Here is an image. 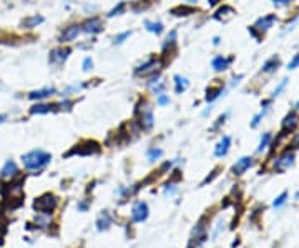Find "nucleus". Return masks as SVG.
<instances>
[{"mask_svg": "<svg viewBox=\"0 0 299 248\" xmlns=\"http://www.w3.org/2000/svg\"><path fill=\"white\" fill-rule=\"evenodd\" d=\"M22 162H23V167L27 170H42L45 165H48L52 162V153L45 152V150H32V152L22 155Z\"/></svg>", "mask_w": 299, "mask_h": 248, "instance_id": "obj_1", "label": "nucleus"}, {"mask_svg": "<svg viewBox=\"0 0 299 248\" xmlns=\"http://www.w3.org/2000/svg\"><path fill=\"white\" fill-rule=\"evenodd\" d=\"M135 117L140 125L143 132H150L155 125V115H153V107H150V103L146 100H140L135 110Z\"/></svg>", "mask_w": 299, "mask_h": 248, "instance_id": "obj_2", "label": "nucleus"}, {"mask_svg": "<svg viewBox=\"0 0 299 248\" xmlns=\"http://www.w3.org/2000/svg\"><path fill=\"white\" fill-rule=\"evenodd\" d=\"M58 205V198L53 193H44L42 197H39L35 201H33V208L37 210L42 215H50V213L55 212Z\"/></svg>", "mask_w": 299, "mask_h": 248, "instance_id": "obj_3", "label": "nucleus"}, {"mask_svg": "<svg viewBox=\"0 0 299 248\" xmlns=\"http://www.w3.org/2000/svg\"><path fill=\"white\" fill-rule=\"evenodd\" d=\"M158 65H160V60L157 57H151L145 64H140L135 69V75L137 77H146V75H155L158 74Z\"/></svg>", "mask_w": 299, "mask_h": 248, "instance_id": "obj_4", "label": "nucleus"}, {"mask_svg": "<svg viewBox=\"0 0 299 248\" xmlns=\"http://www.w3.org/2000/svg\"><path fill=\"white\" fill-rule=\"evenodd\" d=\"M205 218H201L200 222H198L195 232L191 235V240H189V247L188 248H200V245H203L205 240H206V232H208V228L205 226Z\"/></svg>", "mask_w": 299, "mask_h": 248, "instance_id": "obj_5", "label": "nucleus"}, {"mask_svg": "<svg viewBox=\"0 0 299 248\" xmlns=\"http://www.w3.org/2000/svg\"><path fill=\"white\" fill-rule=\"evenodd\" d=\"M80 27H82V32L90 33V35H95V33H100L103 30V22H102V19H100V17L92 15V17H88V19L83 20V22L80 24Z\"/></svg>", "mask_w": 299, "mask_h": 248, "instance_id": "obj_6", "label": "nucleus"}, {"mask_svg": "<svg viewBox=\"0 0 299 248\" xmlns=\"http://www.w3.org/2000/svg\"><path fill=\"white\" fill-rule=\"evenodd\" d=\"M98 152H100V145L96 142H83L80 145H75V149L70 150L67 153V157H70V155H93Z\"/></svg>", "mask_w": 299, "mask_h": 248, "instance_id": "obj_7", "label": "nucleus"}, {"mask_svg": "<svg viewBox=\"0 0 299 248\" xmlns=\"http://www.w3.org/2000/svg\"><path fill=\"white\" fill-rule=\"evenodd\" d=\"M80 33H82V27H80V24H71L62 30L60 37H58V42H60V44H69V42L77 40V37L80 35Z\"/></svg>", "mask_w": 299, "mask_h": 248, "instance_id": "obj_8", "label": "nucleus"}, {"mask_svg": "<svg viewBox=\"0 0 299 248\" xmlns=\"http://www.w3.org/2000/svg\"><path fill=\"white\" fill-rule=\"evenodd\" d=\"M148 213H150V208L146 201H137L132 208V218L135 223H143L148 218Z\"/></svg>", "mask_w": 299, "mask_h": 248, "instance_id": "obj_9", "label": "nucleus"}, {"mask_svg": "<svg viewBox=\"0 0 299 248\" xmlns=\"http://www.w3.org/2000/svg\"><path fill=\"white\" fill-rule=\"evenodd\" d=\"M71 50L70 49H53L52 52L48 53V64L50 65H62L65 64V60L70 57Z\"/></svg>", "mask_w": 299, "mask_h": 248, "instance_id": "obj_10", "label": "nucleus"}, {"mask_svg": "<svg viewBox=\"0 0 299 248\" xmlns=\"http://www.w3.org/2000/svg\"><path fill=\"white\" fill-rule=\"evenodd\" d=\"M299 124V115L296 110H291L288 115L284 117L283 125H281V137L288 135V132H293L296 128V125Z\"/></svg>", "mask_w": 299, "mask_h": 248, "instance_id": "obj_11", "label": "nucleus"}, {"mask_svg": "<svg viewBox=\"0 0 299 248\" xmlns=\"http://www.w3.org/2000/svg\"><path fill=\"white\" fill-rule=\"evenodd\" d=\"M294 165V152H284L279 158H276L275 162V170L276 172H286L288 168Z\"/></svg>", "mask_w": 299, "mask_h": 248, "instance_id": "obj_12", "label": "nucleus"}, {"mask_svg": "<svg viewBox=\"0 0 299 248\" xmlns=\"http://www.w3.org/2000/svg\"><path fill=\"white\" fill-rule=\"evenodd\" d=\"M253 163H254V158L250 157V155H246V157H241L239 160H236L233 167H231V174L233 175H243L246 170H250L253 167Z\"/></svg>", "mask_w": 299, "mask_h": 248, "instance_id": "obj_13", "label": "nucleus"}, {"mask_svg": "<svg viewBox=\"0 0 299 248\" xmlns=\"http://www.w3.org/2000/svg\"><path fill=\"white\" fill-rule=\"evenodd\" d=\"M276 22H277V17H276L275 14H268V15H264V17H261V19L256 20V24L253 25V27H254L258 32H266V30H269V28H271Z\"/></svg>", "mask_w": 299, "mask_h": 248, "instance_id": "obj_14", "label": "nucleus"}, {"mask_svg": "<svg viewBox=\"0 0 299 248\" xmlns=\"http://www.w3.org/2000/svg\"><path fill=\"white\" fill-rule=\"evenodd\" d=\"M233 64V57H225V55H216L213 58L211 67L214 72H225L230 69V65Z\"/></svg>", "mask_w": 299, "mask_h": 248, "instance_id": "obj_15", "label": "nucleus"}, {"mask_svg": "<svg viewBox=\"0 0 299 248\" xmlns=\"http://www.w3.org/2000/svg\"><path fill=\"white\" fill-rule=\"evenodd\" d=\"M45 22V17L40 15V14H35V15H28L20 22V27L22 28H27V30H32V28H37L39 25H42Z\"/></svg>", "mask_w": 299, "mask_h": 248, "instance_id": "obj_16", "label": "nucleus"}, {"mask_svg": "<svg viewBox=\"0 0 299 248\" xmlns=\"http://www.w3.org/2000/svg\"><path fill=\"white\" fill-rule=\"evenodd\" d=\"M17 174H19V167L14 160H7L3 163L2 170H0V178H5V180H12L15 178Z\"/></svg>", "mask_w": 299, "mask_h": 248, "instance_id": "obj_17", "label": "nucleus"}, {"mask_svg": "<svg viewBox=\"0 0 299 248\" xmlns=\"http://www.w3.org/2000/svg\"><path fill=\"white\" fill-rule=\"evenodd\" d=\"M58 110V103H35L30 107L32 115H45V113Z\"/></svg>", "mask_w": 299, "mask_h": 248, "instance_id": "obj_18", "label": "nucleus"}, {"mask_svg": "<svg viewBox=\"0 0 299 248\" xmlns=\"http://www.w3.org/2000/svg\"><path fill=\"white\" fill-rule=\"evenodd\" d=\"M230 147H231V137L230 135H225L216 144V147H214V155H216L218 158L226 157L228 152H230Z\"/></svg>", "mask_w": 299, "mask_h": 248, "instance_id": "obj_19", "label": "nucleus"}, {"mask_svg": "<svg viewBox=\"0 0 299 248\" xmlns=\"http://www.w3.org/2000/svg\"><path fill=\"white\" fill-rule=\"evenodd\" d=\"M234 14H236V12H234V8H233V7H230V5H223V7L218 8L216 12H214L213 19H214V20H218V22H223V24H225V22H228V20H230Z\"/></svg>", "mask_w": 299, "mask_h": 248, "instance_id": "obj_20", "label": "nucleus"}, {"mask_svg": "<svg viewBox=\"0 0 299 248\" xmlns=\"http://www.w3.org/2000/svg\"><path fill=\"white\" fill-rule=\"evenodd\" d=\"M57 94V90H55V87H45V88H40V90H33L28 94V99L30 100H44V99H48L50 95H55Z\"/></svg>", "mask_w": 299, "mask_h": 248, "instance_id": "obj_21", "label": "nucleus"}, {"mask_svg": "<svg viewBox=\"0 0 299 248\" xmlns=\"http://www.w3.org/2000/svg\"><path fill=\"white\" fill-rule=\"evenodd\" d=\"M281 65V60L277 55H273L271 58H268L266 62L263 64V67H261V72L263 74H275L277 69H279Z\"/></svg>", "mask_w": 299, "mask_h": 248, "instance_id": "obj_22", "label": "nucleus"}, {"mask_svg": "<svg viewBox=\"0 0 299 248\" xmlns=\"http://www.w3.org/2000/svg\"><path fill=\"white\" fill-rule=\"evenodd\" d=\"M223 92H225V85H218V87H209V88H206V95H205L206 103H213L214 100L218 99V97L223 95Z\"/></svg>", "mask_w": 299, "mask_h": 248, "instance_id": "obj_23", "label": "nucleus"}, {"mask_svg": "<svg viewBox=\"0 0 299 248\" xmlns=\"http://www.w3.org/2000/svg\"><path fill=\"white\" fill-rule=\"evenodd\" d=\"M112 215L108 212H102L100 213V217L96 218V228H98V232H103V230H108L112 226Z\"/></svg>", "mask_w": 299, "mask_h": 248, "instance_id": "obj_24", "label": "nucleus"}, {"mask_svg": "<svg viewBox=\"0 0 299 248\" xmlns=\"http://www.w3.org/2000/svg\"><path fill=\"white\" fill-rule=\"evenodd\" d=\"M173 83H175V92H176V94H183V92H186L188 87H189V80H188V78H184V77H181V75H175Z\"/></svg>", "mask_w": 299, "mask_h": 248, "instance_id": "obj_25", "label": "nucleus"}, {"mask_svg": "<svg viewBox=\"0 0 299 248\" xmlns=\"http://www.w3.org/2000/svg\"><path fill=\"white\" fill-rule=\"evenodd\" d=\"M269 105H271V100H264L263 103H261V107H263V110H261L258 115H254L253 117V122H251V127L253 128H256L259 125V122H261V119H263L264 115H266V112L269 110Z\"/></svg>", "mask_w": 299, "mask_h": 248, "instance_id": "obj_26", "label": "nucleus"}, {"mask_svg": "<svg viewBox=\"0 0 299 248\" xmlns=\"http://www.w3.org/2000/svg\"><path fill=\"white\" fill-rule=\"evenodd\" d=\"M145 28L148 32L155 33V35H160V33H163V30H165V25H163L161 22H155V20H146Z\"/></svg>", "mask_w": 299, "mask_h": 248, "instance_id": "obj_27", "label": "nucleus"}, {"mask_svg": "<svg viewBox=\"0 0 299 248\" xmlns=\"http://www.w3.org/2000/svg\"><path fill=\"white\" fill-rule=\"evenodd\" d=\"M171 15H175V17H188V15H191V14H195V8L193 7H188V5H178V7H175V8H171V12H170Z\"/></svg>", "mask_w": 299, "mask_h": 248, "instance_id": "obj_28", "label": "nucleus"}, {"mask_svg": "<svg viewBox=\"0 0 299 248\" xmlns=\"http://www.w3.org/2000/svg\"><path fill=\"white\" fill-rule=\"evenodd\" d=\"M176 40H178V33H176V30H171L170 35L166 37L165 44H163V52H168V49H170V52L176 47Z\"/></svg>", "mask_w": 299, "mask_h": 248, "instance_id": "obj_29", "label": "nucleus"}, {"mask_svg": "<svg viewBox=\"0 0 299 248\" xmlns=\"http://www.w3.org/2000/svg\"><path fill=\"white\" fill-rule=\"evenodd\" d=\"M125 10H126V3L125 2H118L110 12H108L107 17H108V19H112V17H116V15H123Z\"/></svg>", "mask_w": 299, "mask_h": 248, "instance_id": "obj_30", "label": "nucleus"}, {"mask_svg": "<svg viewBox=\"0 0 299 248\" xmlns=\"http://www.w3.org/2000/svg\"><path fill=\"white\" fill-rule=\"evenodd\" d=\"M288 198H289V193H288V192H283L279 197H276L275 201H273V208H276V210H277V208L284 207L286 201H288Z\"/></svg>", "mask_w": 299, "mask_h": 248, "instance_id": "obj_31", "label": "nucleus"}, {"mask_svg": "<svg viewBox=\"0 0 299 248\" xmlns=\"http://www.w3.org/2000/svg\"><path fill=\"white\" fill-rule=\"evenodd\" d=\"M271 140H273V135L271 133H264L263 137H261V140H259V145H258V152H263V150H266L269 144H271Z\"/></svg>", "mask_w": 299, "mask_h": 248, "instance_id": "obj_32", "label": "nucleus"}, {"mask_svg": "<svg viewBox=\"0 0 299 248\" xmlns=\"http://www.w3.org/2000/svg\"><path fill=\"white\" fill-rule=\"evenodd\" d=\"M132 37V30H126V32H121L118 33V35H115V39H113V44L115 45H121V44H125L126 40Z\"/></svg>", "mask_w": 299, "mask_h": 248, "instance_id": "obj_33", "label": "nucleus"}, {"mask_svg": "<svg viewBox=\"0 0 299 248\" xmlns=\"http://www.w3.org/2000/svg\"><path fill=\"white\" fill-rule=\"evenodd\" d=\"M161 155H163V150L161 149H150L148 152H146V157H148V160L150 162H155V160H158V158H161Z\"/></svg>", "mask_w": 299, "mask_h": 248, "instance_id": "obj_34", "label": "nucleus"}, {"mask_svg": "<svg viewBox=\"0 0 299 248\" xmlns=\"http://www.w3.org/2000/svg\"><path fill=\"white\" fill-rule=\"evenodd\" d=\"M286 85H288V78H283V80H281V82L276 85L275 90H273V97H277V95L283 94V90L286 88Z\"/></svg>", "mask_w": 299, "mask_h": 248, "instance_id": "obj_35", "label": "nucleus"}, {"mask_svg": "<svg viewBox=\"0 0 299 248\" xmlns=\"http://www.w3.org/2000/svg\"><path fill=\"white\" fill-rule=\"evenodd\" d=\"M157 103L160 105V107H166V105H170V97L165 95V94L157 95Z\"/></svg>", "mask_w": 299, "mask_h": 248, "instance_id": "obj_36", "label": "nucleus"}, {"mask_svg": "<svg viewBox=\"0 0 299 248\" xmlns=\"http://www.w3.org/2000/svg\"><path fill=\"white\" fill-rule=\"evenodd\" d=\"M93 69V60L90 57H85L83 58V64H82V70L83 72H88V70Z\"/></svg>", "mask_w": 299, "mask_h": 248, "instance_id": "obj_37", "label": "nucleus"}, {"mask_svg": "<svg viewBox=\"0 0 299 248\" xmlns=\"http://www.w3.org/2000/svg\"><path fill=\"white\" fill-rule=\"evenodd\" d=\"M298 67H299V52L291 58V62L288 64V69L289 70H294V69H298Z\"/></svg>", "mask_w": 299, "mask_h": 248, "instance_id": "obj_38", "label": "nucleus"}, {"mask_svg": "<svg viewBox=\"0 0 299 248\" xmlns=\"http://www.w3.org/2000/svg\"><path fill=\"white\" fill-rule=\"evenodd\" d=\"M71 105H73V102H71V100H63V102L58 103V108H60V110H63V108H65V110H70Z\"/></svg>", "mask_w": 299, "mask_h": 248, "instance_id": "obj_39", "label": "nucleus"}, {"mask_svg": "<svg viewBox=\"0 0 299 248\" xmlns=\"http://www.w3.org/2000/svg\"><path fill=\"white\" fill-rule=\"evenodd\" d=\"M218 172H220V168H216V170H214V172H213V175H211V176H209V175H208V176H206V178L203 180V183H201V187H205V185H206V183H208V182H211V180L214 178V176H216V175H218Z\"/></svg>", "mask_w": 299, "mask_h": 248, "instance_id": "obj_40", "label": "nucleus"}, {"mask_svg": "<svg viewBox=\"0 0 299 248\" xmlns=\"http://www.w3.org/2000/svg\"><path fill=\"white\" fill-rule=\"evenodd\" d=\"M289 2H293V0H273V3H275L276 7H284V5H288Z\"/></svg>", "mask_w": 299, "mask_h": 248, "instance_id": "obj_41", "label": "nucleus"}, {"mask_svg": "<svg viewBox=\"0 0 299 248\" xmlns=\"http://www.w3.org/2000/svg\"><path fill=\"white\" fill-rule=\"evenodd\" d=\"M294 149H299V133L296 135V138H294V144H293Z\"/></svg>", "mask_w": 299, "mask_h": 248, "instance_id": "obj_42", "label": "nucleus"}, {"mask_svg": "<svg viewBox=\"0 0 299 248\" xmlns=\"http://www.w3.org/2000/svg\"><path fill=\"white\" fill-rule=\"evenodd\" d=\"M7 120V115H3V113H0V124H3V122Z\"/></svg>", "mask_w": 299, "mask_h": 248, "instance_id": "obj_43", "label": "nucleus"}, {"mask_svg": "<svg viewBox=\"0 0 299 248\" xmlns=\"http://www.w3.org/2000/svg\"><path fill=\"white\" fill-rule=\"evenodd\" d=\"M218 2H220V0H208V3H209V5H211V7H213V5H216Z\"/></svg>", "mask_w": 299, "mask_h": 248, "instance_id": "obj_44", "label": "nucleus"}, {"mask_svg": "<svg viewBox=\"0 0 299 248\" xmlns=\"http://www.w3.org/2000/svg\"><path fill=\"white\" fill-rule=\"evenodd\" d=\"M213 44H214V45L220 44V37H214V39H213Z\"/></svg>", "mask_w": 299, "mask_h": 248, "instance_id": "obj_45", "label": "nucleus"}, {"mask_svg": "<svg viewBox=\"0 0 299 248\" xmlns=\"http://www.w3.org/2000/svg\"><path fill=\"white\" fill-rule=\"evenodd\" d=\"M294 110H299V102L296 103V107H294Z\"/></svg>", "mask_w": 299, "mask_h": 248, "instance_id": "obj_46", "label": "nucleus"}, {"mask_svg": "<svg viewBox=\"0 0 299 248\" xmlns=\"http://www.w3.org/2000/svg\"><path fill=\"white\" fill-rule=\"evenodd\" d=\"M296 200H299V190L296 192Z\"/></svg>", "mask_w": 299, "mask_h": 248, "instance_id": "obj_47", "label": "nucleus"}]
</instances>
